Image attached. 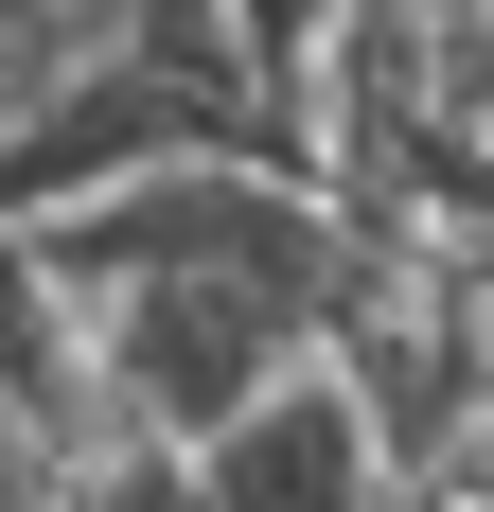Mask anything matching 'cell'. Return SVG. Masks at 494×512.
<instances>
[{
    "label": "cell",
    "instance_id": "cell-4",
    "mask_svg": "<svg viewBox=\"0 0 494 512\" xmlns=\"http://www.w3.org/2000/svg\"><path fill=\"white\" fill-rule=\"evenodd\" d=\"M36 495H53V460L18 442V424H0V512H36Z\"/></svg>",
    "mask_w": 494,
    "mask_h": 512
},
{
    "label": "cell",
    "instance_id": "cell-1",
    "mask_svg": "<svg viewBox=\"0 0 494 512\" xmlns=\"http://www.w3.org/2000/svg\"><path fill=\"white\" fill-rule=\"evenodd\" d=\"M53 301L89 336L106 442H212L265 371L318 354L336 283H300V265H106V283H53Z\"/></svg>",
    "mask_w": 494,
    "mask_h": 512
},
{
    "label": "cell",
    "instance_id": "cell-2",
    "mask_svg": "<svg viewBox=\"0 0 494 512\" xmlns=\"http://www.w3.org/2000/svg\"><path fill=\"white\" fill-rule=\"evenodd\" d=\"M177 460H195L212 512H406V477H389V442H371V407H353L336 354L265 371V389H247L212 442H177Z\"/></svg>",
    "mask_w": 494,
    "mask_h": 512
},
{
    "label": "cell",
    "instance_id": "cell-3",
    "mask_svg": "<svg viewBox=\"0 0 494 512\" xmlns=\"http://www.w3.org/2000/svg\"><path fill=\"white\" fill-rule=\"evenodd\" d=\"M318 18H336V0H247V36L283 53V71H300V36H318Z\"/></svg>",
    "mask_w": 494,
    "mask_h": 512
}]
</instances>
